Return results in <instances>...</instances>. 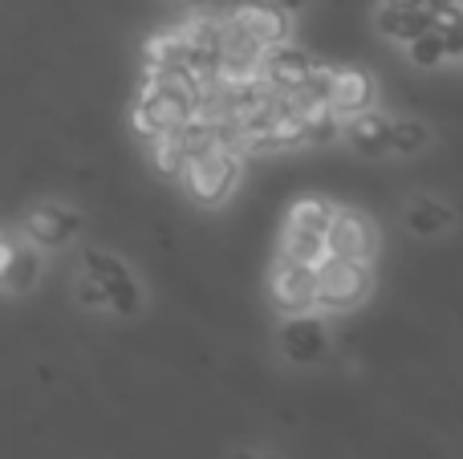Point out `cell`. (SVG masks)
I'll list each match as a JSON object with an SVG mask.
<instances>
[{"label": "cell", "mask_w": 463, "mask_h": 459, "mask_svg": "<svg viewBox=\"0 0 463 459\" xmlns=\"http://www.w3.org/2000/svg\"><path fill=\"white\" fill-rule=\"evenodd\" d=\"M370 260H345V257H326L317 265V289H313V309L317 314H350L370 297Z\"/></svg>", "instance_id": "cell-2"}, {"label": "cell", "mask_w": 463, "mask_h": 459, "mask_svg": "<svg viewBox=\"0 0 463 459\" xmlns=\"http://www.w3.org/2000/svg\"><path fill=\"white\" fill-rule=\"evenodd\" d=\"M228 21L236 24L240 33H248V37H252L260 49H277V45H285V41H288L285 8L269 5V0H260V5H240Z\"/></svg>", "instance_id": "cell-10"}, {"label": "cell", "mask_w": 463, "mask_h": 459, "mask_svg": "<svg viewBox=\"0 0 463 459\" xmlns=\"http://www.w3.org/2000/svg\"><path fill=\"white\" fill-rule=\"evenodd\" d=\"M329 220H334V203L301 200L285 220V232H280V257L297 260V265H321V260H326Z\"/></svg>", "instance_id": "cell-3"}, {"label": "cell", "mask_w": 463, "mask_h": 459, "mask_svg": "<svg viewBox=\"0 0 463 459\" xmlns=\"http://www.w3.org/2000/svg\"><path fill=\"white\" fill-rule=\"evenodd\" d=\"M370 98H374V86H370V78L362 70H334L326 102L337 118H354V114L370 110Z\"/></svg>", "instance_id": "cell-12"}, {"label": "cell", "mask_w": 463, "mask_h": 459, "mask_svg": "<svg viewBox=\"0 0 463 459\" xmlns=\"http://www.w3.org/2000/svg\"><path fill=\"white\" fill-rule=\"evenodd\" d=\"M240 459H272V455H260V452H248V455H240Z\"/></svg>", "instance_id": "cell-18"}, {"label": "cell", "mask_w": 463, "mask_h": 459, "mask_svg": "<svg viewBox=\"0 0 463 459\" xmlns=\"http://www.w3.org/2000/svg\"><path fill=\"white\" fill-rule=\"evenodd\" d=\"M345 146L362 159H386L391 155V118L383 110H362L345 122Z\"/></svg>", "instance_id": "cell-11"}, {"label": "cell", "mask_w": 463, "mask_h": 459, "mask_svg": "<svg viewBox=\"0 0 463 459\" xmlns=\"http://www.w3.org/2000/svg\"><path fill=\"white\" fill-rule=\"evenodd\" d=\"M272 305L280 314H305L313 309V289H317V265H297V260H277L272 268Z\"/></svg>", "instance_id": "cell-8"}, {"label": "cell", "mask_w": 463, "mask_h": 459, "mask_svg": "<svg viewBox=\"0 0 463 459\" xmlns=\"http://www.w3.org/2000/svg\"><path fill=\"white\" fill-rule=\"evenodd\" d=\"M374 224H370L362 211L354 208H334V220H329L326 232V257H345V260H370L374 257Z\"/></svg>", "instance_id": "cell-7"}, {"label": "cell", "mask_w": 463, "mask_h": 459, "mask_svg": "<svg viewBox=\"0 0 463 459\" xmlns=\"http://www.w3.org/2000/svg\"><path fill=\"white\" fill-rule=\"evenodd\" d=\"M459 65H463V53H459Z\"/></svg>", "instance_id": "cell-19"}, {"label": "cell", "mask_w": 463, "mask_h": 459, "mask_svg": "<svg viewBox=\"0 0 463 459\" xmlns=\"http://www.w3.org/2000/svg\"><path fill=\"white\" fill-rule=\"evenodd\" d=\"M402 224L415 240H443L459 228V211L439 195H411L402 208Z\"/></svg>", "instance_id": "cell-9"}, {"label": "cell", "mask_w": 463, "mask_h": 459, "mask_svg": "<svg viewBox=\"0 0 463 459\" xmlns=\"http://www.w3.org/2000/svg\"><path fill=\"white\" fill-rule=\"evenodd\" d=\"M329 346H334V338H329V322L326 314H317V309H305V314H285V322H280L277 330V350L285 362L293 366H321L329 358Z\"/></svg>", "instance_id": "cell-4"}, {"label": "cell", "mask_w": 463, "mask_h": 459, "mask_svg": "<svg viewBox=\"0 0 463 459\" xmlns=\"http://www.w3.org/2000/svg\"><path fill=\"white\" fill-rule=\"evenodd\" d=\"M81 232V216L61 200L37 203V208L24 216V244H33L37 252H61L78 240Z\"/></svg>", "instance_id": "cell-6"}, {"label": "cell", "mask_w": 463, "mask_h": 459, "mask_svg": "<svg viewBox=\"0 0 463 459\" xmlns=\"http://www.w3.org/2000/svg\"><path fill=\"white\" fill-rule=\"evenodd\" d=\"M378 5L399 8V13H419V8H427V0H378Z\"/></svg>", "instance_id": "cell-17"}, {"label": "cell", "mask_w": 463, "mask_h": 459, "mask_svg": "<svg viewBox=\"0 0 463 459\" xmlns=\"http://www.w3.org/2000/svg\"><path fill=\"white\" fill-rule=\"evenodd\" d=\"M73 297L94 314L110 317H138L146 305L143 281L122 257L106 248H86L78 260V276H73Z\"/></svg>", "instance_id": "cell-1"}, {"label": "cell", "mask_w": 463, "mask_h": 459, "mask_svg": "<svg viewBox=\"0 0 463 459\" xmlns=\"http://www.w3.org/2000/svg\"><path fill=\"white\" fill-rule=\"evenodd\" d=\"M179 179L187 183V192H192L195 200L220 203V200H228L240 183V155L232 151V146H212V151L195 155Z\"/></svg>", "instance_id": "cell-5"}, {"label": "cell", "mask_w": 463, "mask_h": 459, "mask_svg": "<svg viewBox=\"0 0 463 459\" xmlns=\"http://www.w3.org/2000/svg\"><path fill=\"white\" fill-rule=\"evenodd\" d=\"M402 53H407V61L415 65V70H439V65H448V41H443V33L435 29H423L419 37H411L407 45H402Z\"/></svg>", "instance_id": "cell-15"}, {"label": "cell", "mask_w": 463, "mask_h": 459, "mask_svg": "<svg viewBox=\"0 0 463 459\" xmlns=\"http://www.w3.org/2000/svg\"><path fill=\"white\" fill-rule=\"evenodd\" d=\"M374 29L383 33L386 41H394V45H407L411 37H419L423 29H431V13H427V8H419V13H399V8L378 5L374 8Z\"/></svg>", "instance_id": "cell-14"}, {"label": "cell", "mask_w": 463, "mask_h": 459, "mask_svg": "<svg viewBox=\"0 0 463 459\" xmlns=\"http://www.w3.org/2000/svg\"><path fill=\"white\" fill-rule=\"evenodd\" d=\"M41 281V252L33 244H8L5 260H0V285L8 293H29L33 285Z\"/></svg>", "instance_id": "cell-13"}, {"label": "cell", "mask_w": 463, "mask_h": 459, "mask_svg": "<svg viewBox=\"0 0 463 459\" xmlns=\"http://www.w3.org/2000/svg\"><path fill=\"white\" fill-rule=\"evenodd\" d=\"M431 146V126L423 118H391V155L415 159Z\"/></svg>", "instance_id": "cell-16"}]
</instances>
